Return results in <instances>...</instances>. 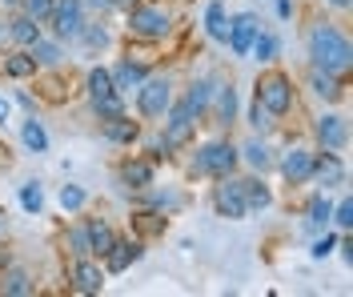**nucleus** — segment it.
<instances>
[{
    "mask_svg": "<svg viewBox=\"0 0 353 297\" xmlns=\"http://www.w3.org/2000/svg\"><path fill=\"white\" fill-rule=\"evenodd\" d=\"M0 8H4V12H17V8H21V0H0Z\"/></svg>",
    "mask_w": 353,
    "mask_h": 297,
    "instance_id": "obj_50",
    "label": "nucleus"
},
{
    "mask_svg": "<svg viewBox=\"0 0 353 297\" xmlns=\"http://www.w3.org/2000/svg\"><path fill=\"white\" fill-rule=\"evenodd\" d=\"M4 48H12V32H8V12L0 8V52Z\"/></svg>",
    "mask_w": 353,
    "mask_h": 297,
    "instance_id": "obj_46",
    "label": "nucleus"
},
{
    "mask_svg": "<svg viewBox=\"0 0 353 297\" xmlns=\"http://www.w3.org/2000/svg\"><path fill=\"white\" fill-rule=\"evenodd\" d=\"M37 294V277L28 274L24 265H4L0 269V297H32Z\"/></svg>",
    "mask_w": 353,
    "mask_h": 297,
    "instance_id": "obj_26",
    "label": "nucleus"
},
{
    "mask_svg": "<svg viewBox=\"0 0 353 297\" xmlns=\"http://www.w3.org/2000/svg\"><path fill=\"white\" fill-rule=\"evenodd\" d=\"M4 265H12V253H8V245H4V237H0V269Z\"/></svg>",
    "mask_w": 353,
    "mask_h": 297,
    "instance_id": "obj_49",
    "label": "nucleus"
},
{
    "mask_svg": "<svg viewBox=\"0 0 353 297\" xmlns=\"http://www.w3.org/2000/svg\"><path fill=\"white\" fill-rule=\"evenodd\" d=\"M249 57H253L261 69L277 65V61H281V37H277L273 28H261V32L253 37V48H249Z\"/></svg>",
    "mask_w": 353,
    "mask_h": 297,
    "instance_id": "obj_30",
    "label": "nucleus"
},
{
    "mask_svg": "<svg viewBox=\"0 0 353 297\" xmlns=\"http://www.w3.org/2000/svg\"><path fill=\"white\" fill-rule=\"evenodd\" d=\"M201 28L213 45H225V32H229V4L225 0H209L205 4V17H201Z\"/></svg>",
    "mask_w": 353,
    "mask_h": 297,
    "instance_id": "obj_27",
    "label": "nucleus"
},
{
    "mask_svg": "<svg viewBox=\"0 0 353 297\" xmlns=\"http://www.w3.org/2000/svg\"><path fill=\"white\" fill-rule=\"evenodd\" d=\"M81 4H85V12L88 17H121V12H117V0H81Z\"/></svg>",
    "mask_w": 353,
    "mask_h": 297,
    "instance_id": "obj_43",
    "label": "nucleus"
},
{
    "mask_svg": "<svg viewBox=\"0 0 353 297\" xmlns=\"http://www.w3.org/2000/svg\"><path fill=\"white\" fill-rule=\"evenodd\" d=\"M112 76H109V65H88L85 72V96H88V105L92 101H105V96H112Z\"/></svg>",
    "mask_w": 353,
    "mask_h": 297,
    "instance_id": "obj_34",
    "label": "nucleus"
},
{
    "mask_svg": "<svg viewBox=\"0 0 353 297\" xmlns=\"http://www.w3.org/2000/svg\"><path fill=\"white\" fill-rule=\"evenodd\" d=\"M245 205H249V217L273 209V185L265 181L261 173H245Z\"/></svg>",
    "mask_w": 353,
    "mask_h": 297,
    "instance_id": "obj_29",
    "label": "nucleus"
},
{
    "mask_svg": "<svg viewBox=\"0 0 353 297\" xmlns=\"http://www.w3.org/2000/svg\"><path fill=\"white\" fill-rule=\"evenodd\" d=\"M28 52H32V61H37V69H41V72H65L68 65H72L68 45H61V41H57V37H48V32H41V37L28 45Z\"/></svg>",
    "mask_w": 353,
    "mask_h": 297,
    "instance_id": "obj_20",
    "label": "nucleus"
},
{
    "mask_svg": "<svg viewBox=\"0 0 353 297\" xmlns=\"http://www.w3.org/2000/svg\"><path fill=\"white\" fill-rule=\"evenodd\" d=\"M17 201H21V209L28 213V217H41L44 213V185L41 181H24L21 193H17Z\"/></svg>",
    "mask_w": 353,
    "mask_h": 297,
    "instance_id": "obj_37",
    "label": "nucleus"
},
{
    "mask_svg": "<svg viewBox=\"0 0 353 297\" xmlns=\"http://www.w3.org/2000/svg\"><path fill=\"white\" fill-rule=\"evenodd\" d=\"M85 225H88V245H92V257L101 261V257L112 249V241H117V229H112L105 217H85Z\"/></svg>",
    "mask_w": 353,
    "mask_h": 297,
    "instance_id": "obj_32",
    "label": "nucleus"
},
{
    "mask_svg": "<svg viewBox=\"0 0 353 297\" xmlns=\"http://www.w3.org/2000/svg\"><path fill=\"white\" fill-rule=\"evenodd\" d=\"M157 181V165L149 157H125L117 165V185L125 189V193H141V189H149Z\"/></svg>",
    "mask_w": 353,
    "mask_h": 297,
    "instance_id": "obj_21",
    "label": "nucleus"
},
{
    "mask_svg": "<svg viewBox=\"0 0 353 297\" xmlns=\"http://www.w3.org/2000/svg\"><path fill=\"white\" fill-rule=\"evenodd\" d=\"M105 265L97 261V257H72L68 261V294H81V297H97L105 289Z\"/></svg>",
    "mask_w": 353,
    "mask_h": 297,
    "instance_id": "obj_12",
    "label": "nucleus"
},
{
    "mask_svg": "<svg viewBox=\"0 0 353 297\" xmlns=\"http://www.w3.org/2000/svg\"><path fill=\"white\" fill-rule=\"evenodd\" d=\"M125 21V37L137 41V45H165L169 37L176 32V4L169 0H132L129 8L121 12Z\"/></svg>",
    "mask_w": 353,
    "mask_h": 297,
    "instance_id": "obj_2",
    "label": "nucleus"
},
{
    "mask_svg": "<svg viewBox=\"0 0 353 297\" xmlns=\"http://www.w3.org/2000/svg\"><path fill=\"white\" fill-rule=\"evenodd\" d=\"M8 101H12V109H24V113H37V96H32L28 89H12V96H8Z\"/></svg>",
    "mask_w": 353,
    "mask_h": 297,
    "instance_id": "obj_44",
    "label": "nucleus"
},
{
    "mask_svg": "<svg viewBox=\"0 0 353 297\" xmlns=\"http://www.w3.org/2000/svg\"><path fill=\"white\" fill-rule=\"evenodd\" d=\"M261 32V17L253 12V8H241V12H229V32H225V48L245 61L249 57V48H253V37Z\"/></svg>",
    "mask_w": 353,
    "mask_h": 297,
    "instance_id": "obj_13",
    "label": "nucleus"
},
{
    "mask_svg": "<svg viewBox=\"0 0 353 297\" xmlns=\"http://www.w3.org/2000/svg\"><path fill=\"white\" fill-rule=\"evenodd\" d=\"M0 76L4 81H12V85H28V81H37L41 69H37V61H32V52L28 48H4L0 52Z\"/></svg>",
    "mask_w": 353,
    "mask_h": 297,
    "instance_id": "obj_22",
    "label": "nucleus"
},
{
    "mask_svg": "<svg viewBox=\"0 0 353 297\" xmlns=\"http://www.w3.org/2000/svg\"><path fill=\"white\" fill-rule=\"evenodd\" d=\"M221 81H225V72H217V69H205V72H197L185 89L176 92L185 105H189V113L197 116V125H205V116H209V105H213V92L221 89Z\"/></svg>",
    "mask_w": 353,
    "mask_h": 297,
    "instance_id": "obj_10",
    "label": "nucleus"
},
{
    "mask_svg": "<svg viewBox=\"0 0 353 297\" xmlns=\"http://www.w3.org/2000/svg\"><path fill=\"white\" fill-rule=\"evenodd\" d=\"M309 133H313V145H317V149L345 153V149H350V116L337 113V109H325V113L313 116Z\"/></svg>",
    "mask_w": 353,
    "mask_h": 297,
    "instance_id": "obj_9",
    "label": "nucleus"
},
{
    "mask_svg": "<svg viewBox=\"0 0 353 297\" xmlns=\"http://www.w3.org/2000/svg\"><path fill=\"white\" fill-rule=\"evenodd\" d=\"M173 96H176V81L169 72L153 69L145 76V85L132 92V113H137V121H145V125H161V116L173 105Z\"/></svg>",
    "mask_w": 353,
    "mask_h": 297,
    "instance_id": "obj_4",
    "label": "nucleus"
},
{
    "mask_svg": "<svg viewBox=\"0 0 353 297\" xmlns=\"http://www.w3.org/2000/svg\"><path fill=\"white\" fill-rule=\"evenodd\" d=\"M209 205H213V213L225 217V221H245V217H249V205H245V173L241 169H237V173H225V177L213 181V189H209Z\"/></svg>",
    "mask_w": 353,
    "mask_h": 297,
    "instance_id": "obj_6",
    "label": "nucleus"
},
{
    "mask_svg": "<svg viewBox=\"0 0 353 297\" xmlns=\"http://www.w3.org/2000/svg\"><path fill=\"white\" fill-rule=\"evenodd\" d=\"M0 237H8V217L0 213Z\"/></svg>",
    "mask_w": 353,
    "mask_h": 297,
    "instance_id": "obj_51",
    "label": "nucleus"
},
{
    "mask_svg": "<svg viewBox=\"0 0 353 297\" xmlns=\"http://www.w3.org/2000/svg\"><path fill=\"white\" fill-rule=\"evenodd\" d=\"M321 4H325V8H333V12H350L353 0H321Z\"/></svg>",
    "mask_w": 353,
    "mask_h": 297,
    "instance_id": "obj_48",
    "label": "nucleus"
},
{
    "mask_svg": "<svg viewBox=\"0 0 353 297\" xmlns=\"http://www.w3.org/2000/svg\"><path fill=\"white\" fill-rule=\"evenodd\" d=\"M21 145H24V153H48V129H44V121H41V113H24V121H21Z\"/></svg>",
    "mask_w": 353,
    "mask_h": 297,
    "instance_id": "obj_28",
    "label": "nucleus"
},
{
    "mask_svg": "<svg viewBox=\"0 0 353 297\" xmlns=\"http://www.w3.org/2000/svg\"><path fill=\"white\" fill-rule=\"evenodd\" d=\"M305 61L309 69L321 72H337V76H350L353 72V41L350 32L330 17H317L305 24Z\"/></svg>",
    "mask_w": 353,
    "mask_h": 297,
    "instance_id": "obj_1",
    "label": "nucleus"
},
{
    "mask_svg": "<svg viewBox=\"0 0 353 297\" xmlns=\"http://www.w3.org/2000/svg\"><path fill=\"white\" fill-rule=\"evenodd\" d=\"M132 197H141V205L161 213V217H173L181 209L189 205V193L181 189V185H149V189H141V193H132Z\"/></svg>",
    "mask_w": 353,
    "mask_h": 297,
    "instance_id": "obj_16",
    "label": "nucleus"
},
{
    "mask_svg": "<svg viewBox=\"0 0 353 297\" xmlns=\"http://www.w3.org/2000/svg\"><path fill=\"white\" fill-rule=\"evenodd\" d=\"M313 157H317V145H289V149H277V165L273 173L289 185V189H301V185L313 181Z\"/></svg>",
    "mask_w": 353,
    "mask_h": 297,
    "instance_id": "obj_7",
    "label": "nucleus"
},
{
    "mask_svg": "<svg viewBox=\"0 0 353 297\" xmlns=\"http://www.w3.org/2000/svg\"><path fill=\"white\" fill-rule=\"evenodd\" d=\"M88 109H92V116H97V121H112V116H125V113H129V96L112 92V96H105V101H92Z\"/></svg>",
    "mask_w": 353,
    "mask_h": 297,
    "instance_id": "obj_38",
    "label": "nucleus"
},
{
    "mask_svg": "<svg viewBox=\"0 0 353 297\" xmlns=\"http://www.w3.org/2000/svg\"><path fill=\"white\" fill-rule=\"evenodd\" d=\"M57 205L65 209L68 217H77V213H85L88 209V193H85V185H61V193H57Z\"/></svg>",
    "mask_w": 353,
    "mask_h": 297,
    "instance_id": "obj_36",
    "label": "nucleus"
},
{
    "mask_svg": "<svg viewBox=\"0 0 353 297\" xmlns=\"http://www.w3.org/2000/svg\"><path fill=\"white\" fill-rule=\"evenodd\" d=\"M189 161H185V173L193 181H217L225 173H237L241 169V153H237V141L229 133H217L209 141H193L189 149Z\"/></svg>",
    "mask_w": 353,
    "mask_h": 297,
    "instance_id": "obj_3",
    "label": "nucleus"
},
{
    "mask_svg": "<svg viewBox=\"0 0 353 297\" xmlns=\"http://www.w3.org/2000/svg\"><path fill=\"white\" fill-rule=\"evenodd\" d=\"M350 177V169H345V157L341 153H330V149H317V157H313V181L317 189H337V185H345Z\"/></svg>",
    "mask_w": 353,
    "mask_h": 297,
    "instance_id": "obj_23",
    "label": "nucleus"
},
{
    "mask_svg": "<svg viewBox=\"0 0 353 297\" xmlns=\"http://www.w3.org/2000/svg\"><path fill=\"white\" fill-rule=\"evenodd\" d=\"M253 96L261 101L269 113L277 116V121H285L293 109H297V89H293V76L281 72L277 65H269V69L253 81Z\"/></svg>",
    "mask_w": 353,
    "mask_h": 297,
    "instance_id": "obj_5",
    "label": "nucleus"
},
{
    "mask_svg": "<svg viewBox=\"0 0 353 297\" xmlns=\"http://www.w3.org/2000/svg\"><path fill=\"white\" fill-rule=\"evenodd\" d=\"M301 213H305V221H301V225H305V233H321V229L330 225V217H333L330 189H313V193L305 197V209H301Z\"/></svg>",
    "mask_w": 353,
    "mask_h": 297,
    "instance_id": "obj_25",
    "label": "nucleus"
},
{
    "mask_svg": "<svg viewBox=\"0 0 353 297\" xmlns=\"http://www.w3.org/2000/svg\"><path fill=\"white\" fill-rule=\"evenodd\" d=\"M149 72H153V65H145V61H141V57H132V52H129V57H117V61L109 65L112 89L121 92V96H132V92L145 85V76H149Z\"/></svg>",
    "mask_w": 353,
    "mask_h": 297,
    "instance_id": "obj_17",
    "label": "nucleus"
},
{
    "mask_svg": "<svg viewBox=\"0 0 353 297\" xmlns=\"http://www.w3.org/2000/svg\"><path fill=\"white\" fill-rule=\"evenodd\" d=\"M330 225L337 229V233H353V197H350V193H341V197L333 201Z\"/></svg>",
    "mask_w": 353,
    "mask_h": 297,
    "instance_id": "obj_39",
    "label": "nucleus"
},
{
    "mask_svg": "<svg viewBox=\"0 0 353 297\" xmlns=\"http://www.w3.org/2000/svg\"><path fill=\"white\" fill-rule=\"evenodd\" d=\"M85 21H88V12H85L81 0H52V12H48V21H44V32L72 48V41L81 37Z\"/></svg>",
    "mask_w": 353,
    "mask_h": 297,
    "instance_id": "obj_8",
    "label": "nucleus"
},
{
    "mask_svg": "<svg viewBox=\"0 0 353 297\" xmlns=\"http://www.w3.org/2000/svg\"><path fill=\"white\" fill-rule=\"evenodd\" d=\"M305 89L317 105L337 109L345 96H350V76H337V72H321V69H305Z\"/></svg>",
    "mask_w": 353,
    "mask_h": 297,
    "instance_id": "obj_14",
    "label": "nucleus"
},
{
    "mask_svg": "<svg viewBox=\"0 0 353 297\" xmlns=\"http://www.w3.org/2000/svg\"><path fill=\"white\" fill-rule=\"evenodd\" d=\"M337 237H341V233H337L333 225H325L321 233H317V237H313V245H309V257H313V261H325V257L337 249Z\"/></svg>",
    "mask_w": 353,
    "mask_h": 297,
    "instance_id": "obj_40",
    "label": "nucleus"
},
{
    "mask_svg": "<svg viewBox=\"0 0 353 297\" xmlns=\"http://www.w3.org/2000/svg\"><path fill=\"white\" fill-rule=\"evenodd\" d=\"M65 253H68V257H92L85 213H77V221H72V225H65Z\"/></svg>",
    "mask_w": 353,
    "mask_h": 297,
    "instance_id": "obj_35",
    "label": "nucleus"
},
{
    "mask_svg": "<svg viewBox=\"0 0 353 297\" xmlns=\"http://www.w3.org/2000/svg\"><path fill=\"white\" fill-rule=\"evenodd\" d=\"M273 12H277V21H293V12H297V0H273Z\"/></svg>",
    "mask_w": 353,
    "mask_h": 297,
    "instance_id": "obj_45",
    "label": "nucleus"
},
{
    "mask_svg": "<svg viewBox=\"0 0 353 297\" xmlns=\"http://www.w3.org/2000/svg\"><path fill=\"white\" fill-rule=\"evenodd\" d=\"M145 133V121H132V113L112 116V121H101V141L112 145V149H132Z\"/></svg>",
    "mask_w": 353,
    "mask_h": 297,
    "instance_id": "obj_24",
    "label": "nucleus"
},
{
    "mask_svg": "<svg viewBox=\"0 0 353 297\" xmlns=\"http://www.w3.org/2000/svg\"><path fill=\"white\" fill-rule=\"evenodd\" d=\"M21 12L44 24V21H48V12H52V0H21Z\"/></svg>",
    "mask_w": 353,
    "mask_h": 297,
    "instance_id": "obj_42",
    "label": "nucleus"
},
{
    "mask_svg": "<svg viewBox=\"0 0 353 297\" xmlns=\"http://www.w3.org/2000/svg\"><path fill=\"white\" fill-rule=\"evenodd\" d=\"M72 48H77L81 57H101V52H109V48H112V24H109V17H88L85 28H81V37L72 41Z\"/></svg>",
    "mask_w": 353,
    "mask_h": 297,
    "instance_id": "obj_18",
    "label": "nucleus"
},
{
    "mask_svg": "<svg viewBox=\"0 0 353 297\" xmlns=\"http://www.w3.org/2000/svg\"><path fill=\"white\" fill-rule=\"evenodd\" d=\"M132 221L141 225V241H145V237H157V233H165V217L153 213V209H145V205L132 213Z\"/></svg>",
    "mask_w": 353,
    "mask_h": 297,
    "instance_id": "obj_41",
    "label": "nucleus"
},
{
    "mask_svg": "<svg viewBox=\"0 0 353 297\" xmlns=\"http://www.w3.org/2000/svg\"><path fill=\"white\" fill-rule=\"evenodd\" d=\"M241 121V92L237 85L225 76L221 81V89L213 92V105H209V116H205V125H213L217 133H233V125Z\"/></svg>",
    "mask_w": 353,
    "mask_h": 297,
    "instance_id": "obj_11",
    "label": "nucleus"
},
{
    "mask_svg": "<svg viewBox=\"0 0 353 297\" xmlns=\"http://www.w3.org/2000/svg\"><path fill=\"white\" fill-rule=\"evenodd\" d=\"M237 153H241V169L245 173H261V177H269L273 165H277V145H273V137H257V133H249V137L237 145Z\"/></svg>",
    "mask_w": 353,
    "mask_h": 297,
    "instance_id": "obj_15",
    "label": "nucleus"
},
{
    "mask_svg": "<svg viewBox=\"0 0 353 297\" xmlns=\"http://www.w3.org/2000/svg\"><path fill=\"white\" fill-rule=\"evenodd\" d=\"M8 121H12V101H8V96L0 92V129H4Z\"/></svg>",
    "mask_w": 353,
    "mask_h": 297,
    "instance_id": "obj_47",
    "label": "nucleus"
},
{
    "mask_svg": "<svg viewBox=\"0 0 353 297\" xmlns=\"http://www.w3.org/2000/svg\"><path fill=\"white\" fill-rule=\"evenodd\" d=\"M169 4H185V0H169Z\"/></svg>",
    "mask_w": 353,
    "mask_h": 297,
    "instance_id": "obj_52",
    "label": "nucleus"
},
{
    "mask_svg": "<svg viewBox=\"0 0 353 297\" xmlns=\"http://www.w3.org/2000/svg\"><path fill=\"white\" fill-rule=\"evenodd\" d=\"M8 32H12V45L17 48H28L44 32V24L32 21V17H24L21 8H17V12H8Z\"/></svg>",
    "mask_w": 353,
    "mask_h": 297,
    "instance_id": "obj_31",
    "label": "nucleus"
},
{
    "mask_svg": "<svg viewBox=\"0 0 353 297\" xmlns=\"http://www.w3.org/2000/svg\"><path fill=\"white\" fill-rule=\"evenodd\" d=\"M245 125H249V129H253L257 137H273V133L281 129V121L269 113V109H265L257 96H253V101H249V109H245Z\"/></svg>",
    "mask_w": 353,
    "mask_h": 297,
    "instance_id": "obj_33",
    "label": "nucleus"
},
{
    "mask_svg": "<svg viewBox=\"0 0 353 297\" xmlns=\"http://www.w3.org/2000/svg\"><path fill=\"white\" fill-rule=\"evenodd\" d=\"M141 257H145V241H141V237H121V233H117V241H112V249L101 257V265H105L109 277H121L129 265H137Z\"/></svg>",
    "mask_w": 353,
    "mask_h": 297,
    "instance_id": "obj_19",
    "label": "nucleus"
}]
</instances>
